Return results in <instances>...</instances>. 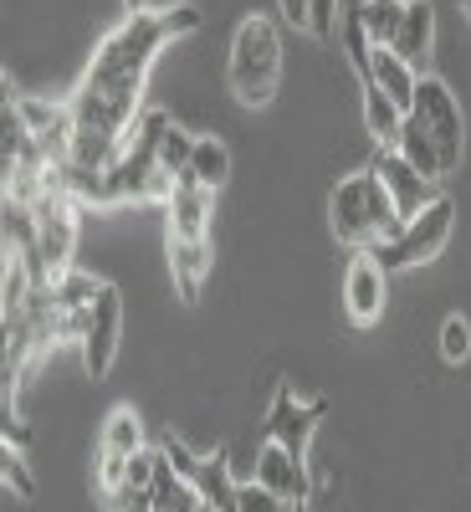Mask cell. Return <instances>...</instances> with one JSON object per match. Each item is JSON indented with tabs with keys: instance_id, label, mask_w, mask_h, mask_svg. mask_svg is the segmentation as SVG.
Masks as SVG:
<instances>
[{
	"instance_id": "obj_1",
	"label": "cell",
	"mask_w": 471,
	"mask_h": 512,
	"mask_svg": "<svg viewBox=\"0 0 471 512\" xmlns=\"http://www.w3.org/2000/svg\"><path fill=\"white\" fill-rule=\"evenodd\" d=\"M200 26V11L190 0L180 6H144L128 11L103 41L82 72L72 103V169H108L128 139V128L144 113V82L149 67L169 41H180Z\"/></svg>"
},
{
	"instance_id": "obj_2",
	"label": "cell",
	"mask_w": 471,
	"mask_h": 512,
	"mask_svg": "<svg viewBox=\"0 0 471 512\" xmlns=\"http://www.w3.org/2000/svg\"><path fill=\"white\" fill-rule=\"evenodd\" d=\"M328 221H333V236L344 246H354V251H374L379 241H395L405 231V216L395 210V200L379 190V180L369 175V169L333 185Z\"/></svg>"
},
{
	"instance_id": "obj_3",
	"label": "cell",
	"mask_w": 471,
	"mask_h": 512,
	"mask_svg": "<svg viewBox=\"0 0 471 512\" xmlns=\"http://www.w3.org/2000/svg\"><path fill=\"white\" fill-rule=\"evenodd\" d=\"M277 77H282V31L272 16H246L231 36V62H226V82L236 103L246 108H262L277 93Z\"/></svg>"
},
{
	"instance_id": "obj_4",
	"label": "cell",
	"mask_w": 471,
	"mask_h": 512,
	"mask_svg": "<svg viewBox=\"0 0 471 512\" xmlns=\"http://www.w3.org/2000/svg\"><path fill=\"white\" fill-rule=\"evenodd\" d=\"M36 282L52 287L57 277L72 272V256H77V216L82 205L67 190H47L36 205Z\"/></svg>"
},
{
	"instance_id": "obj_5",
	"label": "cell",
	"mask_w": 471,
	"mask_h": 512,
	"mask_svg": "<svg viewBox=\"0 0 471 512\" xmlns=\"http://www.w3.org/2000/svg\"><path fill=\"white\" fill-rule=\"evenodd\" d=\"M451 226H456V205L446 195H436L431 205L420 210V216L405 221V231L395 241H379L374 246V262L384 272H405V267H425V262H436V256L446 251L451 241Z\"/></svg>"
},
{
	"instance_id": "obj_6",
	"label": "cell",
	"mask_w": 471,
	"mask_h": 512,
	"mask_svg": "<svg viewBox=\"0 0 471 512\" xmlns=\"http://www.w3.org/2000/svg\"><path fill=\"white\" fill-rule=\"evenodd\" d=\"M410 118L425 123V134L441 144L446 175H456V169H461V149H466V123H461V103H456V93L446 88L436 72H420V88H415V108H410Z\"/></svg>"
},
{
	"instance_id": "obj_7",
	"label": "cell",
	"mask_w": 471,
	"mask_h": 512,
	"mask_svg": "<svg viewBox=\"0 0 471 512\" xmlns=\"http://www.w3.org/2000/svg\"><path fill=\"white\" fill-rule=\"evenodd\" d=\"M139 451H144V420H139L134 405H118L103 420V436H98V492H103V502H113L123 492V472Z\"/></svg>"
},
{
	"instance_id": "obj_8",
	"label": "cell",
	"mask_w": 471,
	"mask_h": 512,
	"mask_svg": "<svg viewBox=\"0 0 471 512\" xmlns=\"http://www.w3.org/2000/svg\"><path fill=\"white\" fill-rule=\"evenodd\" d=\"M118 344H123V297H118L113 282H103L93 318H88V333H82V369L93 379H103L118 359Z\"/></svg>"
},
{
	"instance_id": "obj_9",
	"label": "cell",
	"mask_w": 471,
	"mask_h": 512,
	"mask_svg": "<svg viewBox=\"0 0 471 512\" xmlns=\"http://www.w3.org/2000/svg\"><path fill=\"white\" fill-rule=\"evenodd\" d=\"M323 420V405L318 400H297L292 384H277V400L267 410V441L287 446L292 456H308V441Z\"/></svg>"
},
{
	"instance_id": "obj_10",
	"label": "cell",
	"mask_w": 471,
	"mask_h": 512,
	"mask_svg": "<svg viewBox=\"0 0 471 512\" xmlns=\"http://www.w3.org/2000/svg\"><path fill=\"white\" fill-rule=\"evenodd\" d=\"M384 297H390V272L374 262V251H359L344 272V308L354 328H374L384 318Z\"/></svg>"
},
{
	"instance_id": "obj_11",
	"label": "cell",
	"mask_w": 471,
	"mask_h": 512,
	"mask_svg": "<svg viewBox=\"0 0 471 512\" xmlns=\"http://www.w3.org/2000/svg\"><path fill=\"white\" fill-rule=\"evenodd\" d=\"M369 175L379 180V190H384V195L395 200V210H400L405 221H410V216H420V210L436 200V195H431V180H425L420 169H410L400 149H379V154H374V164H369Z\"/></svg>"
},
{
	"instance_id": "obj_12",
	"label": "cell",
	"mask_w": 471,
	"mask_h": 512,
	"mask_svg": "<svg viewBox=\"0 0 471 512\" xmlns=\"http://www.w3.org/2000/svg\"><path fill=\"white\" fill-rule=\"evenodd\" d=\"M256 482H262V487H272L277 497H287L297 512H308V497H313L308 456H292L287 446H277V441H262V451H256Z\"/></svg>"
},
{
	"instance_id": "obj_13",
	"label": "cell",
	"mask_w": 471,
	"mask_h": 512,
	"mask_svg": "<svg viewBox=\"0 0 471 512\" xmlns=\"http://www.w3.org/2000/svg\"><path fill=\"white\" fill-rule=\"evenodd\" d=\"M164 210H169V241H205L210 216H216V190H205L195 175H180Z\"/></svg>"
},
{
	"instance_id": "obj_14",
	"label": "cell",
	"mask_w": 471,
	"mask_h": 512,
	"mask_svg": "<svg viewBox=\"0 0 471 512\" xmlns=\"http://www.w3.org/2000/svg\"><path fill=\"white\" fill-rule=\"evenodd\" d=\"M390 52H400L415 72H425V62L436 52V6L431 0H405V21H400V36Z\"/></svg>"
},
{
	"instance_id": "obj_15",
	"label": "cell",
	"mask_w": 471,
	"mask_h": 512,
	"mask_svg": "<svg viewBox=\"0 0 471 512\" xmlns=\"http://www.w3.org/2000/svg\"><path fill=\"white\" fill-rule=\"evenodd\" d=\"M210 267H216V251H210V236L205 241H169V272H175V292L185 303H195Z\"/></svg>"
},
{
	"instance_id": "obj_16",
	"label": "cell",
	"mask_w": 471,
	"mask_h": 512,
	"mask_svg": "<svg viewBox=\"0 0 471 512\" xmlns=\"http://www.w3.org/2000/svg\"><path fill=\"white\" fill-rule=\"evenodd\" d=\"M369 82L390 98V103H400L405 113L415 108V88H420V72L400 57V52H390V47H379L374 52V67H369Z\"/></svg>"
},
{
	"instance_id": "obj_17",
	"label": "cell",
	"mask_w": 471,
	"mask_h": 512,
	"mask_svg": "<svg viewBox=\"0 0 471 512\" xmlns=\"http://www.w3.org/2000/svg\"><path fill=\"white\" fill-rule=\"evenodd\" d=\"M400 154H405V164L410 169H420L425 180H446V159H441V144L425 134V123L420 118H405V128H400V144H395Z\"/></svg>"
},
{
	"instance_id": "obj_18",
	"label": "cell",
	"mask_w": 471,
	"mask_h": 512,
	"mask_svg": "<svg viewBox=\"0 0 471 512\" xmlns=\"http://www.w3.org/2000/svg\"><path fill=\"white\" fill-rule=\"evenodd\" d=\"M405 108L400 103H390L374 82H364V128H369V139L379 144V149H395L400 144V128H405Z\"/></svg>"
},
{
	"instance_id": "obj_19",
	"label": "cell",
	"mask_w": 471,
	"mask_h": 512,
	"mask_svg": "<svg viewBox=\"0 0 471 512\" xmlns=\"http://www.w3.org/2000/svg\"><path fill=\"white\" fill-rule=\"evenodd\" d=\"M154 507L159 512H200L205 507V497H200V487L190 482V477H180L169 461H159V477H154Z\"/></svg>"
},
{
	"instance_id": "obj_20",
	"label": "cell",
	"mask_w": 471,
	"mask_h": 512,
	"mask_svg": "<svg viewBox=\"0 0 471 512\" xmlns=\"http://www.w3.org/2000/svg\"><path fill=\"white\" fill-rule=\"evenodd\" d=\"M359 21H364V36L374 47H395L400 36V21H405V0H359Z\"/></svg>"
},
{
	"instance_id": "obj_21",
	"label": "cell",
	"mask_w": 471,
	"mask_h": 512,
	"mask_svg": "<svg viewBox=\"0 0 471 512\" xmlns=\"http://www.w3.org/2000/svg\"><path fill=\"white\" fill-rule=\"evenodd\" d=\"M195 487H200V497H205L210 507L236 512V487H241V482H231V466H226V456H221V451H216V456H200Z\"/></svg>"
},
{
	"instance_id": "obj_22",
	"label": "cell",
	"mask_w": 471,
	"mask_h": 512,
	"mask_svg": "<svg viewBox=\"0 0 471 512\" xmlns=\"http://www.w3.org/2000/svg\"><path fill=\"white\" fill-rule=\"evenodd\" d=\"M185 175H195L205 190H221V185L231 180V149H226L216 134L195 139V159H190V169H185Z\"/></svg>"
},
{
	"instance_id": "obj_23",
	"label": "cell",
	"mask_w": 471,
	"mask_h": 512,
	"mask_svg": "<svg viewBox=\"0 0 471 512\" xmlns=\"http://www.w3.org/2000/svg\"><path fill=\"white\" fill-rule=\"evenodd\" d=\"M338 52H344V62L359 72V82H369V67H374V41L364 36V21H359V11L349 6L344 11V21H338Z\"/></svg>"
},
{
	"instance_id": "obj_24",
	"label": "cell",
	"mask_w": 471,
	"mask_h": 512,
	"mask_svg": "<svg viewBox=\"0 0 471 512\" xmlns=\"http://www.w3.org/2000/svg\"><path fill=\"white\" fill-rule=\"evenodd\" d=\"M190 159H195V134H185V128L169 118V123H164V134H159V169L180 180L185 169H190Z\"/></svg>"
},
{
	"instance_id": "obj_25",
	"label": "cell",
	"mask_w": 471,
	"mask_h": 512,
	"mask_svg": "<svg viewBox=\"0 0 471 512\" xmlns=\"http://www.w3.org/2000/svg\"><path fill=\"white\" fill-rule=\"evenodd\" d=\"M47 292H52V308H93V303H98V292H103V282L72 267V272L57 277Z\"/></svg>"
},
{
	"instance_id": "obj_26",
	"label": "cell",
	"mask_w": 471,
	"mask_h": 512,
	"mask_svg": "<svg viewBox=\"0 0 471 512\" xmlns=\"http://www.w3.org/2000/svg\"><path fill=\"white\" fill-rule=\"evenodd\" d=\"M0 477H6V492H16L21 502L36 497V482L26 472V451L21 446H0Z\"/></svg>"
},
{
	"instance_id": "obj_27",
	"label": "cell",
	"mask_w": 471,
	"mask_h": 512,
	"mask_svg": "<svg viewBox=\"0 0 471 512\" xmlns=\"http://www.w3.org/2000/svg\"><path fill=\"white\" fill-rule=\"evenodd\" d=\"M236 512H297V507L251 477V482H241V487H236Z\"/></svg>"
},
{
	"instance_id": "obj_28",
	"label": "cell",
	"mask_w": 471,
	"mask_h": 512,
	"mask_svg": "<svg viewBox=\"0 0 471 512\" xmlns=\"http://www.w3.org/2000/svg\"><path fill=\"white\" fill-rule=\"evenodd\" d=\"M471 354V323L461 318V313H451L446 323H441V359L446 364H461Z\"/></svg>"
},
{
	"instance_id": "obj_29",
	"label": "cell",
	"mask_w": 471,
	"mask_h": 512,
	"mask_svg": "<svg viewBox=\"0 0 471 512\" xmlns=\"http://www.w3.org/2000/svg\"><path fill=\"white\" fill-rule=\"evenodd\" d=\"M338 21H344L338 0H313V21H308V31H313L318 41H338Z\"/></svg>"
},
{
	"instance_id": "obj_30",
	"label": "cell",
	"mask_w": 471,
	"mask_h": 512,
	"mask_svg": "<svg viewBox=\"0 0 471 512\" xmlns=\"http://www.w3.org/2000/svg\"><path fill=\"white\" fill-rule=\"evenodd\" d=\"M159 451H164V461L175 466L180 477H190V482H195V472H200V456H195V451H190L180 436H164V441H159Z\"/></svg>"
},
{
	"instance_id": "obj_31",
	"label": "cell",
	"mask_w": 471,
	"mask_h": 512,
	"mask_svg": "<svg viewBox=\"0 0 471 512\" xmlns=\"http://www.w3.org/2000/svg\"><path fill=\"white\" fill-rule=\"evenodd\" d=\"M277 6H282V21H287V26L308 31V21H313V0H277Z\"/></svg>"
},
{
	"instance_id": "obj_32",
	"label": "cell",
	"mask_w": 471,
	"mask_h": 512,
	"mask_svg": "<svg viewBox=\"0 0 471 512\" xmlns=\"http://www.w3.org/2000/svg\"><path fill=\"white\" fill-rule=\"evenodd\" d=\"M118 512H159V507H154V497H149V492H139V497H123V507H118Z\"/></svg>"
},
{
	"instance_id": "obj_33",
	"label": "cell",
	"mask_w": 471,
	"mask_h": 512,
	"mask_svg": "<svg viewBox=\"0 0 471 512\" xmlns=\"http://www.w3.org/2000/svg\"><path fill=\"white\" fill-rule=\"evenodd\" d=\"M123 6H128V11H144V0H123Z\"/></svg>"
},
{
	"instance_id": "obj_34",
	"label": "cell",
	"mask_w": 471,
	"mask_h": 512,
	"mask_svg": "<svg viewBox=\"0 0 471 512\" xmlns=\"http://www.w3.org/2000/svg\"><path fill=\"white\" fill-rule=\"evenodd\" d=\"M461 16H466V21H471V0H461Z\"/></svg>"
},
{
	"instance_id": "obj_35",
	"label": "cell",
	"mask_w": 471,
	"mask_h": 512,
	"mask_svg": "<svg viewBox=\"0 0 471 512\" xmlns=\"http://www.w3.org/2000/svg\"><path fill=\"white\" fill-rule=\"evenodd\" d=\"M200 512H221V507H210V502H205V507H200Z\"/></svg>"
}]
</instances>
